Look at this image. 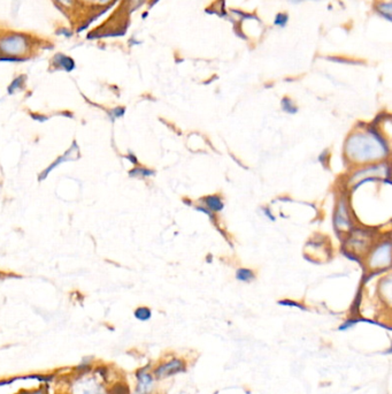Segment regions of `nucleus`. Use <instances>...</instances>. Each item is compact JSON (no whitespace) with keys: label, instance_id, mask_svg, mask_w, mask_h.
Segmentation results:
<instances>
[{"label":"nucleus","instance_id":"10","mask_svg":"<svg viewBox=\"0 0 392 394\" xmlns=\"http://www.w3.org/2000/svg\"><path fill=\"white\" fill-rule=\"evenodd\" d=\"M26 79L27 78L24 75L17 76L16 79H14L13 82L10 84V87H8V93L15 94L17 90L22 89L23 85H24V82H26Z\"/></svg>","mask_w":392,"mask_h":394},{"label":"nucleus","instance_id":"18","mask_svg":"<svg viewBox=\"0 0 392 394\" xmlns=\"http://www.w3.org/2000/svg\"><path fill=\"white\" fill-rule=\"evenodd\" d=\"M287 22V16L286 14H278L276 20H275V24L280 27H284Z\"/></svg>","mask_w":392,"mask_h":394},{"label":"nucleus","instance_id":"15","mask_svg":"<svg viewBox=\"0 0 392 394\" xmlns=\"http://www.w3.org/2000/svg\"><path fill=\"white\" fill-rule=\"evenodd\" d=\"M378 12H381L383 16H385L389 21H391V4H383L377 8Z\"/></svg>","mask_w":392,"mask_h":394},{"label":"nucleus","instance_id":"20","mask_svg":"<svg viewBox=\"0 0 392 394\" xmlns=\"http://www.w3.org/2000/svg\"><path fill=\"white\" fill-rule=\"evenodd\" d=\"M128 158H129V159H131V161H133V163L137 164V159H136V157H134L133 155H129V156H128Z\"/></svg>","mask_w":392,"mask_h":394},{"label":"nucleus","instance_id":"19","mask_svg":"<svg viewBox=\"0 0 392 394\" xmlns=\"http://www.w3.org/2000/svg\"><path fill=\"white\" fill-rule=\"evenodd\" d=\"M112 113H113V115H114L115 118L122 117V115H123V113H124V109H123V108L114 109V110H113V111H112Z\"/></svg>","mask_w":392,"mask_h":394},{"label":"nucleus","instance_id":"6","mask_svg":"<svg viewBox=\"0 0 392 394\" xmlns=\"http://www.w3.org/2000/svg\"><path fill=\"white\" fill-rule=\"evenodd\" d=\"M76 394H105L103 386L92 379L82 380L76 384Z\"/></svg>","mask_w":392,"mask_h":394},{"label":"nucleus","instance_id":"17","mask_svg":"<svg viewBox=\"0 0 392 394\" xmlns=\"http://www.w3.org/2000/svg\"><path fill=\"white\" fill-rule=\"evenodd\" d=\"M278 304H281V305H286V307H295V308H299V309L306 310V308L304 307V305L297 303V302H295V301H289V300L280 301V302H278Z\"/></svg>","mask_w":392,"mask_h":394},{"label":"nucleus","instance_id":"11","mask_svg":"<svg viewBox=\"0 0 392 394\" xmlns=\"http://www.w3.org/2000/svg\"><path fill=\"white\" fill-rule=\"evenodd\" d=\"M152 313L149 308L146 307H139L137 308L136 311H135V317H136L138 320H142V322H146L151 318Z\"/></svg>","mask_w":392,"mask_h":394},{"label":"nucleus","instance_id":"4","mask_svg":"<svg viewBox=\"0 0 392 394\" xmlns=\"http://www.w3.org/2000/svg\"><path fill=\"white\" fill-rule=\"evenodd\" d=\"M137 378H138V385H137L135 394H150L152 390L153 378L148 372V368L142 369L137 372Z\"/></svg>","mask_w":392,"mask_h":394},{"label":"nucleus","instance_id":"7","mask_svg":"<svg viewBox=\"0 0 392 394\" xmlns=\"http://www.w3.org/2000/svg\"><path fill=\"white\" fill-rule=\"evenodd\" d=\"M204 202L208 209L213 211H221L223 209V202L219 196H207L204 198Z\"/></svg>","mask_w":392,"mask_h":394},{"label":"nucleus","instance_id":"21","mask_svg":"<svg viewBox=\"0 0 392 394\" xmlns=\"http://www.w3.org/2000/svg\"><path fill=\"white\" fill-rule=\"evenodd\" d=\"M29 394V393H28ZM30 394H43L41 391H36V392H33V393H30Z\"/></svg>","mask_w":392,"mask_h":394},{"label":"nucleus","instance_id":"9","mask_svg":"<svg viewBox=\"0 0 392 394\" xmlns=\"http://www.w3.org/2000/svg\"><path fill=\"white\" fill-rule=\"evenodd\" d=\"M236 278H237L240 282H252L254 279V273L252 272V270L250 268H240V270L236 272Z\"/></svg>","mask_w":392,"mask_h":394},{"label":"nucleus","instance_id":"22","mask_svg":"<svg viewBox=\"0 0 392 394\" xmlns=\"http://www.w3.org/2000/svg\"><path fill=\"white\" fill-rule=\"evenodd\" d=\"M292 1H302V0H292Z\"/></svg>","mask_w":392,"mask_h":394},{"label":"nucleus","instance_id":"16","mask_svg":"<svg viewBox=\"0 0 392 394\" xmlns=\"http://www.w3.org/2000/svg\"><path fill=\"white\" fill-rule=\"evenodd\" d=\"M56 33L58 36H62V37H67V38L73 37V35H74L73 30H70L69 28H66V27H60V28H58L56 30Z\"/></svg>","mask_w":392,"mask_h":394},{"label":"nucleus","instance_id":"12","mask_svg":"<svg viewBox=\"0 0 392 394\" xmlns=\"http://www.w3.org/2000/svg\"><path fill=\"white\" fill-rule=\"evenodd\" d=\"M130 176H135V178H145V176H151L154 174L153 171L146 170V169H135L129 173Z\"/></svg>","mask_w":392,"mask_h":394},{"label":"nucleus","instance_id":"8","mask_svg":"<svg viewBox=\"0 0 392 394\" xmlns=\"http://www.w3.org/2000/svg\"><path fill=\"white\" fill-rule=\"evenodd\" d=\"M76 1H77V4L90 5L96 8V10H102L103 7L111 6L114 0H76Z\"/></svg>","mask_w":392,"mask_h":394},{"label":"nucleus","instance_id":"5","mask_svg":"<svg viewBox=\"0 0 392 394\" xmlns=\"http://www.w3.org/2000/svg\"><path fill=\"white\" fill-rule=\"evenodd\" d=\"M52 65L56 67L57 69H62L66 72H73L76 68L75 61L73 58L63 53H56L54 57L52 58Z\"/></svg>","mask_w":392,"mask_h":394},{"label":"nucleus","instance_id":"14","mask_svg":"<svg viewBox=\"0 0 392 394\" xmlns=\"http://www.w3.org/2000/svg\"><path fill=\"white\" fill-rule=\"evenodd\" d=\"M282 109H283L286 112L290 113V114H293V113L297 112V108L293 105L292 100L289 98H284L283 100H282Z\"/></svg>","mask_w":392,"mask_h":394},{"label":"nucleus","instance_id":"2","mask_svg":"<svg viewBox=\"0 0 392 394\" xmlns=\"http://www.w3.org/2000/svg\"><path fill=\"white\" fill-rule=\"evenodd\" d=\"M33 45V39L28 33L12 32L0 35V61H24Z\"/></svg>","mask_w":392,"mask_h":394},{"label":"nucleus","instance_id":"3","mask_svg":"<svg viewBox=\"0 0 392 394\" xmlns=\"http://www.w3.org/2000/svg\"><path fill=\"white\" fill-rule=\"evenodd\" d=\"M185 370V363L182 360L173 359L171 361L165 363L155 370V376L158 378H167Z\"/></svg>","mask_w":392,"mask_h":394},{"label":"nucleus","instance_id":"1","mask_svg":"<svg viewBox=\"0 0 392 394\" xmlns=\"http://www.w3.org/2000/svg\"><path fill=\"white\" fill-rule=\"evenodd\" d=\"M372 135L357 134L352 136L346 145L348 155L359 161H368L383 157L388 152L384 141L377 131H372Z\"/></svg>","mask_w":392,"mask_h":394},{"label":"nucleus","instance_id":"13","mask_svg":"<svg viewBox=\"0 0 392 394\" xmlns=\"http://www.w3.org/2000/svg\"><path fill=\"white\" fill-rule=\"evenodd\" d=\"M54 1L60 8H65V10H73L77 4L76 0H54Z\"/></svg>","mask_w":392,"mask_h":394}]
</instances>
